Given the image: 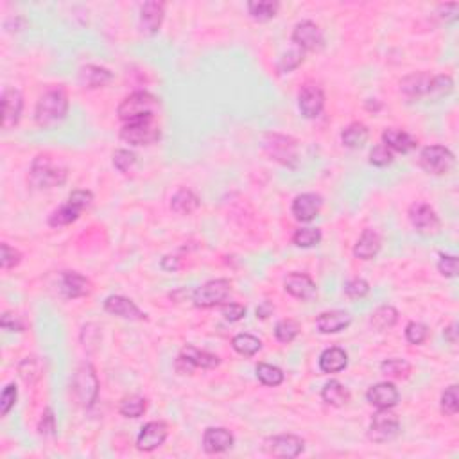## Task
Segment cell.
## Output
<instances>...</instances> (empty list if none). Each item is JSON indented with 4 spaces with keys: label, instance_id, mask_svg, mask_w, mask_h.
Returning <instances> with one entry per match:
<instances>
[{
    "label": "cell",
    "instance_id": "6da1fadb",
    "mask_svg": "<svg viewBox=\"0 0 459 459\" xmlns=\"http://www.w3.org/2000/svg\"><path fill=\"white\" fill-rule=\"evenodd\" d=\"M68 97L63 88H51L38 99L36 124L43 130L58 126L67 117Z\"/></svg>",
    "mask_w": 459,
    "mask_h": 459
},
{
    "label": "cell",
    "instance_id": "7a4b0ae2",
    "mask_svg": "<svg viewBox=\"0 0 459 459\" xmlns=\"http://www.w3.org/2000/svg\"><path fill=\"white\" fill-rule=\"evenodd\" d=\"M158 108L160 100L155 96H151L149 92H135L120 103L117 113H119L120 120L128 124L135 123V120L153 119Z\"/></svg>",
    "mask_w": 459,
    "mask_h": 459
},
{
    "label": "cell",
    "instance_id": "3957f363",
    "mask_svg": "<svg viewBox=\"0 0 459 459\" xmlns=\"http://www.w3.org/2000/svg\"><path fill=\"white\" fill-rule=\"evenodd\" d=\"M67 180V169L52 162L48 156H38L31 165L29 182L36 189H52L63 185Z\"/></svg>",
    "mask_w": 459,
    "mask_h": 459
},
{
    "label": "cell",
    "instance_id": "277c9868",
    "mask_svg": "<svg viewBox=\"0 0 459 459\" xmlns=\"http://www.w3.org/2000/svg\"><path fill=\"white\" fill-rule=\"evenodd\" d=\"M72 391L83 408H92L99 395V381L90 364H81L72 378Z\"/></svg>",
    "mask_w": 459,
    "mask_h": 459
},
{
    "label": "cell",
    "instance_id": "5b68a950",
    "mask_svg": "<svg viewBox=\"0 0 459 459\" xmlns=\"http://www.w3.org/2000/svg\"><path fill=\"white\" fill-rule=\"evenodd\" d=\"M93 194L90 190H74L68 196V201L60 207L58 210L52 212V215L48 217V225L51 226H67L71 222L78 221V217L81 215V212L92 203Z\"/></svg>",
    "mask_w": 459,
    "mask_h": 459
},
{
    "label": "cell",
    "instance_id": "8992f818",
    "mask_svg": "<svg viewBox=\"0 0 459 459\" xmlns=\"http://www.w3.org/2000/svg\"><path fill=\"white\" fill-rule=\"evenodd\" d=\"M232 293V284L226 278H215L197 287L192 294V301L200 309H210L215 305L225 304L226 298Z\"/></svg>",
    "mask_w": 459,
    "mask_h": 459
},
{
    "label": "cell",
    "instance_id": "52a82bcc",
    "mask_svg": "<svg viewBox=\"0 0 459 459\" xmlns=\"http://www.w3.org/2000/svg\"><path fill=\"white\" fill-rule=\"evenodd\" d=\"M454 155L445 145H427L420 153V165L423 167L426 172L434 176L447 175L448 170L454 167Z\"/></svg>",
    "mask_w": 459,
    "mask_h": 459
},
{
    "label": "cell",
    "instance_id": "ba28073f",
    "mask_svg": "<svg viewBox=\"0 0 459 459\" xmlns=\"http://www.w3.org/2000/svg\"><path fill=\"white\" fill-rule=\"evenodd\" d=\"M219 364H221V359L215 354L197 350L194 346H185L178 359H176V370L182 375H190L196 368L212 370V368H217Z\"/></svg>",
    "mask_w": 459,
    "mask_h": 459
},
{
    "label": "cell",
    "instance_id": "9c48e42d",
    "mask_svg": "<svg viewBox=\"0 0 459 459\" xmlns=\"http://www.w3.org/2000/svg\"><path fill=\"white\" fill-rule=\"evenodd\" d=\"M120 138L131 145H148L158 140L160 128L155 123V117L153 119L135 120V123H128L120 130Z\"/></svg>",
    "mask_w": 459,
    "mask_h": 459
},
{
    "label": "cell",
    "instance_id": "30bf717a",
    "mask_svg": "<svg viewBox=\"0 0 459 459\" xmlns=\"http://www.w3.org/2000/svg\"><path fill=\"white\" fill-rule=\"evenodd\" d=\"M400 422L396 415H393L389 409H378L377 415H373L368 429V436L375 443H386L398 436Z\"/></svg>",
    "mask_w": 459,
    "mask_h": 459
},
{
    "label": "cell",
    "instance_id": "8fae6325",
    "mask_svg": "<svg viewBox=\"0 0 459 459\" xmlns=\"http://www.w3.org/2000/svg\"><path fill=\"white\" fill-rule=\"evenodd\" d=\"M264 148H266L267 155L273 160L284 163V165L294 167V162H296V142L291 137L267 133L266 138H264Z\"/></svg>",
    "mask_w": 459,
    "mask_h": 459
},
{
    "label": "cell",
    "instance_id": "7c38bea8",
    "mask_svg": "<svg viewBox=\"0 0 459 459\" xmlns=\"http://www.w3.org/2000/svg\"><path fill=\"white\" fill-rule=\"evenodd\" d=\"M409 221L422 235H434L440 232L441 221L433 207L427 203H415L409 208Z\"/></svg>",
    "mask_w": 459,
    "mask_h": 459
},
{
    "label": "cell",
    "instance_id": "4fadbf2b",
    "mask_svg": "<svg viewBox=\"0 0 459 459\" xmlns=\"http://www.w3.org/2000/svg\"><path fill=\"white\" fill-rule=\"evenodd\" d=\"M267 454L274 455V458H296L305 450V441L300 436L294 434H280V436H273L266 441L264 445Z\"/></svg>",
    "mask_w": 459,
    "mask_h": 459
},
{
    "label": "cell",
    "instance_id": "5bb4252c",
    "mask_svg": "<svg viewBox=\"0 0 459 459\" xmlns=\"http://www.w3.org/2000/svg\"><path fill=\"white\" fill-rule=\"evenodd\" d=\"M293 43L301 51H319L325 45V38H323L321 29L316 26L311 20H304V22L296 24L293 31Z\"/></svg>",
    "mask_w": 459,
    "mask_h": 459
},
{
    "label": "cell",
    "instance_id": "9a60e30c",
    "mask_svg": "<svg viewBox=\"0 0 459 459\" xmlns=\"http://www.w3.org/2000/svg\"><path fill=\"white\" fill-rule=\"evenodd\" d=\"M298 106L305 119H316L325 108V93L319 86L305 85L298 96Z\"/></svg>",
    "mask_w": 459,
    "mask_h": 459
},
{
    "label": "cell",
    "instance_id": "2e32d148",
    "mask_svg": "<svg viewBox=\"0 0 459 459\" xmlns=\"http://www.w3.org/2000/svg\"><path fill=\"white\" fill-rule=\"evenodd\" d=\"M285 293H289L291 296L298 298V300H312L318 294V287H316L314 280L305 273H289L284 280Z\"/></svg>",
    "mask_w": 459,
    "mask_h": 459
},
{
    "label": "cell",
    "instance_id": "e0dca14e",
    "mask_svg": "<svg viewBox=\"0 0 459 459\" xmlns=\"http://www.w3.org/2000/svg\"><path fill=\"white\" fill-rule=\"evenodd\" d=\"M24 108V97L19 90L8 88L2 93V126L4 130L15 128L20 120Z\"/></svg>",
    "mask_w": 459,
    "mask_h": 459
},
{
    "label": "cell",
    "instance_id": "ac0fdd59",
    "mask_svg": "<svg viewBox=\"0 0 459 459\" xmlns=\"http://www.w3.org/2000/svg\"><path fill=\"white\" fill-rule=\"evenodd\" d=\"M104 309L110 314L119 316V318L124 319H131V321H144V319H148V316L135 305V301H131L130 298L119 296V294L108 296L106 301H104Z\"/></svg>",
    "mask_w": 459,
    "mask_h": 459
},
{
    "label": "cell",
    "instance_id": "d6986e66",
    "mask_svg": "<svg viewBox=\"0 0 459 459\" xmlns=\"http://www.w3.org/2000/svg\"><path fill=\"white\" fill-rule=\"evenodd\" d=\"M323 200L321 196L314 192H305L294 197L293 201V215L301 222H309L316 219L321 212Z\"/></svg>",
    "mask_w": 459,
    "mask_h": 459
},
{
    "label": "cell",
    "instance_id": "ffe728a7",
    "mask_svg": "<svg viewBox=\"0 0 459 459\" xmlns=\"http://www.w3.org/2000/svg\"><path fill=\"white\" fill-rule=\"evenodd\" d=\"M366 398L377 409H391L398 404V389L391 382H378L371 386L366 393Z\"/></svg>",
    "mask_w": 459,
    "mask_h": 459
},
{
    "label": "cell",
    "instance_id": "44dd1931",
    "mask_svg": "<svg viewBox=\"0 0 459 459\" xmlns=\"http://www.w3.org/2000/svg\"><path fill=\"white\" fill-rule=\"evenodd\" d=\"M167 426L163 422H149L142 427L140 434H138L137 447L144 452H151L155 448H158L160 445H163V441L167 440Z\"/></svg>",
    "mask_w": 459,
    "mask_h": 459
},
{
    "label": "cell",
    "instance_id": "7402d4cb",
    "mask_svg": "<svg viewBox=\"0 0 459 459\" xmlns=\"http://www.w3.org/2000/svg\"><path fill=\"white\" fill-rule=\"evenodd\" d=\"M235 440L232 433L222 427H210L203 434V448L208 454H221L234 447Z\"/></svg>",
    "mask_w": 459,
    "mask_h": 459
},
{
    "label": "cell",
    "instance_id": "603a6c76",
    "mask_svg": "<svg viewBox=\"0 0 459 459\" xmlns=\"http://www.w3.org/2000/svg\"><path fill=\"white\" fill-rule=\"evenodd\" d=\"M60 291L65 298H81L90 293V282L76 271H65L60 280Z\"/></svg>",
    "mask_w": 459,
    "mask_h": 459
},
{
    "label": "cell",
    "instance_id": "cb8c5ba5",
    "mask_svg": "<svg viewBox=\"0 0 459 459\" xmlns=\"http://www.w3.org/2000/svg\"><path fill=\"white\" fill-rule=\"evenodd\" d=\"M430 83H433V76L429 74H411L400 81V92L404 93L409 99H418V97H429Z\"/></svg>",
    "mask_w": 459,
    "mask_h": 459
},
{
    "label": "cell",
    "instance_id": "d4e9b609",
    "mask_svg": "<svg viewBox=\"0 0 459 459\" xmlns=\"http://www.w3.org/2000/svg\"><path fill=\"white\" fill-rule=\"evenodd\" d=\"M352 323V316L344 311H326L321 312L316 319V325L321 334H337Z\"/></svg>",
    "mask_w": 459,
    "mask_h": 459
},
{
    "label": "cell",
    "instance_id": "484cf974",
    "mask_svg": "<svg viewBox=\"0 0 459 459\" xmlns=\"http://www.w3.org/2000/svg\"><path fill=\"white\" fill-rule=\"evenodd\" d=\"M163 13H165V6L162 2H145L140 9V27L145 34H155L160 29L163 22Z\"/></svg>",
    "mask_w": 459,
    "mask_h": 459
},
{
    "label": "cell",
    "instance_id": "4316f807",
    "mask_svg": "<svg viewBox=\"0 0 459 459\" xmlns=\"http://www.w3.org/2000/svg\"><path fill=\"white\" fill-rule=\"evenodd\" d=\"M382 248V239L375 230H364L357 244L354 246V255L361 260H371L378 255Z\"/></svg>",
    "mask_w": 459,
    "mask_h": 459
},
{
    "label": "cell",
    "instance_id": "83f0119b",
    "mask_svg": "<svg viewBox=\"0 0 459 459\" xmlns=\"http://www.w3.org/2000/svg\"><path fill=\"white\" fill-rule=\"evenodd\" d=\"M382 144L388 145L391 151L396 153H409L416 148V138L411 137L408 131L396 130V128H388V130L382 133Z\"/></svg>",
    "mask_w": 459,
    "mask_h": 459
},
{
    "label": "cell",
    "instance_id": "f1b7e54d",
    "mask_svg": "<svg viewBox=\"0 0 459 459\" xmlns=\"http://www.w3.org/2000/svg\"><path fill=\"white\" fill-rule=\"evenodd\" d=\"M346 366H349V356L339 346L326 349L319 356V370L323 373H337V371H343Z\"/></svg>",
    "mask_w": 459,
    "mask_h": 459
},
{
    "label": "cell",
    "instance_id": "f546056e",
    "mask_svg": "<svg viewBox=\"0 0 459 459\" xmlns=\"http://www.w3.org/2000/svg\"><path fill=\"white\" fill-rule=\"evenodd\" d=\"M111 79H113V74L108 68L97 67V65L83 67L79 72V83L83 88H100V86L108 85Z\"/></svg>",
    "mask_w": 459,
    "mask_h": 459
},
{
    "label": "cell",
    "instance_id": "4dcf8cb0",
    "mask_svg": "<svg viewBox=\"0 0 459 459\" xmlns=\"http://www.w3.org/2000/svg\"><path fill=\"white\" fill-rule=\"evenodd\" d=\"M321 398L325 404L332 406V408H343L344 404H349L350 391L339 381H330L323 386Z\"/></svg>",
    "mask_w": 459,
    "mask_h": 459
},
{
    "label": "cell",
    "instance_id": "1f68e13d",
    "mask_svg": "<svg viewBox=\"0 0 459 459\" xmlns=\"http://www.w3.org/2000/svg\"><path fill=\"white\" fill-rule=\"evenodd\" d=\"M200 203V197H197L192 190L180 189L178 192L172 196V200H170V208H172V212H176V214L187 215L192 214L194 210H197Z\"/></svg>",
    "mask_w": 459,
    "mask_h": 459
},
{
    "label": "cell",
    "instance_id": "d6a6232c",
    "mask_svg": "<svg viewBox=\"0 0 459 459\" xmlns=\"http://www.w3.org/2000/svg\"><path fill=\"white\" fill-rule=\"evenodd\" d=\"M368 137H370V131L363 123H352L350 126L344 128V131L341 133V140L350 149L363 148L368 142Z\"/></svg>",
    "mask_w": 459,
    "mask_h": 459
},
{
    "label": "cell",
    "instance_id": "836d02e7",
    "mask_svg": "<svg viewBox=\"0 0 459 459\" xmlns=\"http://www.w3.org/2000/svg\"><path fill=\"white\" fill-rule=\"evenodd\" d=\"M232 346H234L235 352L241 354V356L253 357L262 349V341H260L259 337L252 336V334H237V336L232 339Z\"/></svg>",
    "mask_w": 459,
    "mask_h": 459
},
{
    "label": "cell",
    "instance_id": "e575fe53",
    "mask_svg": "<svg viewBox=\"0 0 459 459\" xmlns=\"http://www.w3.org/2000/svg\"><path fill=\"white\" fill-rule=\"evenodd\" d=\"M396 321H398V312L391 305H382L377 311H373V314L370 318L371 326L377 330L391 329V326L396 325Z\"/></svg>",
    "mask_w": 459,
    "mask_h": 459
},
{
    "label": "cell",
    "instance_id": "d590c367",
    "mask_svg": "<svg viewBox=\"0 0 459 459\" xmlns=\"http://www.w3.org/2000/svg\"><path fill=\"white\" fill-rule=\"evenodd\" d=\"M278 8H280V4L271 2V0H252V2H248L249 15L259 22H267V20L274 19Z\"/></svg>",
    "mask_w": 459,
    "mask_h": 459
},
{
    "label": "cell",
    "instance_id": "8d00e7d4",
    "mask_svg": "<svg viewBox=\"0 0 459 459\" xmlns=\"http://www.w3.org/2000/svg\"><path fill=\"white\" fill-rule=\"evenodd\" d=\"M381 371L386 377L402 381V378H408L409 373H411V364L406 359H388L381 364Z\"/></svg>",
    "mask_w": 459,
    "mask_h": 459
},
{
    "label": "cell",
    "instance_id": "74e56055",
    "mask_svg": "<svg viewBox=\"0 0 459 459\" xmlns=\"http://www.w3.org/2000/svg\"><path fill=\"white\" fill-rule=\"evenodd\" d=\"M119 411L120 415L126 416V418H140V416L148 411V400L138 395L128 396V398L123 400Z\"/></svg>",
    "mask_w": 459,
    "mask_h": 459
},
{
    "label": "cell",
    "instance_id": "f35d334b",
    "mask_svg": "<svg viewBox=\"0 0 459 459\" xmlns=\"http://www.w3.org/2000/svg\"><path fill=\"white\" fill-rule=\"evenodd\" d=\"M257 377L264 386L274 388V386H280L284 382V371L278 366H273V364L262 363L257 366Z\"/></svg>",
    "mask_w": 459,
    "mask_h": 459
},
{
    "label": "cell",
    "instance_id": "ab89813d",
    "mask_svg": "<svg viewBox=\"0 0 459 459\" xmlns=\"http://www.w3.org/2000/svg\"><path fill=\"white\" fill-rule=\"evenodd\" d=\"M321 230L319 228H300L293 235V242L298 248H312L321 242Z\"/></svg>",
    "mask_w": 459,
    "mask_h": 459
},
{
    "label": "cell",
    "instance_id": "60d3db41",
    "mask_svg": "<svg viewBox=\"0 0 459 459\" xmlns=\"http://www.w3.org/2000/svg\"><path fill=\"white\" fill-rule=\"evenodd\" d=\"M298 334H300V325L294 319H282L274 326V337L280 343H291L296 339Z\"/></svg>",
    "mask_w": 459,
    "mask_h": 459
},
{
    "label": "cell",
    "instance_id": "b9f144b4",
    "mask_svg": "<svg viewBox=\"0 0 459 459\" xmlns=\"http://www.w3.org/2000/svg\"><path fill=\"white\" fill-rule=\"evenodd\" d=\"M305 52L301 48H294V51H289L287 54H284L280 58V61L277 63L278 74H287V72L294 71L296 67H300L304 63Z\"/></svg>",
    "mask_w": 459,
    "mask_h": 459
},
{
    "label": "cell",
    "instance_id": "7bdbcfd3",
    "mask_svg": "<svg viewBox=\"0 0 459 459\" xmlns=\"http://www.w3.org/2000/svg\"><path fill=\"white\" fill-rule=\"evenodd\" d=\"M454 90V81L450 76H433V83H430V99H440V97L448 96Z\"/></svg>",
    "mask_w": 459,
    "mask_h": 459
},
{
    "label": "cell",
    "instance_id": "ee69618b",
    "mask_svg": "<svg viewBox=\"0 0 459 459\" xmlns=\"http://www.w3.org/2000/svg\"><path fill=\"white\" fill-rule=\"evenodd\" d=\"M441 411L448 416L458 415L459 411V396H458V386H448L441 395Z\"/></svg>",
    "mask_w": 459,
    "mask_h": 459
},
{
    "label": "cell",
    "instance_id": "f6af8a7d",
    "mask_svg": "<svg viewBox=\"0 0 459 459\" xmlns=\"http://www.w3.org/2000/svg\"><path fill=\"white\" fill-rule=\"evenodd\" d=\"M370 293V284L363 278H352L344 284V294L352 300H361Z\"/></svg>",
    "mask_w": 459,
    "mask_h": 459
},
{
    "label": "cell",
    "instance_id": "bcb514c9",
    "mask_svg": "<svg viewBox=\"0 0 459 459\" xmlns=\"http://www.w3.org/2000/svg\"><path fill=\"white\" fill-rule=\"evenodd\" d=\"M427 337H429V329H427V325H423V323L411 321L406 326V339L411 344L426 343Z\"/></svg>",
    "mask_w": 459,
    "mask_h": 459
},
{
    "label": "cell",
    "instance_id": "7dc6e473",
    "mask_svg": "<svg viewBox=\"0 0 459 459\" xmlns=\"http://www.w3.org/2000/svg\"><path fill=\"white\" fill-rule=\"evenodd\" d=\"M393 162V151L384 144L375 145L370 151V163L375 167H386Z\"/></svg>",
    "mask_w": 459,
    "mask_h": 459
},
{
    "label": "cell",
    "instance_id": "c3c4849f",
    "mask_svg": "<svg viewBox=\"0 0 459 459\" xmlns=\"http://www.w3.org/2000/svg\"><path fill=\"white\" fill-rule=\"evenodd\" d=\"M16 396H19V389H16L15 384H8L2 391V396H0V415L6 416L16 404Z\"/></svg>",
    "mask_w": 459,
    "mask_h": 459
},
{
    "label": "cell",
    "instance_id": "681fc988",
    "mask_svg": "<svg viewBox=\"0 0 459 459\" xmlns=\"http://www.w3.org/2000/svg\"><path fill=\"white\" fill-rule=\"evenodd\" d=\"M135 162H137V156H135V153L128 151V149H117L113 153V165L120 172H128L135 165Z\"/></svg>",
    "mask_w": 459,
    "mask_h": 459
},
{
    "label": "cell",
    "instance_id": "f907efd6",
    "mask_svg": "<svg viewBox=\"0 0 459 459\" xmlns=\"http://www.w3.org/2000/svg\"><path fill=\"white\" fill-rule=\"evenodd\" d=\"M20 259H22V255H20L19 249L11 248L9 244H2V257H0V266H2V269H11V267L19 266L20 264Z\"/></svg>",
    "mask_w": 459,
    "mask_h": 459
},
{
    "label": "cell",
    "instance_id": "816d5d0a",
    "mask_svg": "<svg viewBox=\"0 0 459 459\" xmlns=\"http://www.w3.org/2000/svg\"><path fill=\"white\" fill-rule=\"evenodd\" d=\"M438 269L443 277L454 278L458 277V257L454 255H440V262H438Z\"/></svg>",
    "mask_w": 459,
    "mask_h": 459
},
{
    "label": "cell",
    "instance_id": "f5cc1de1",
    "mask_svg": "<svg viewBox=\"0 0 459 459\" xmlns=\"http://www.w3.org/2000/svg\"><path fill=\"white\" fill-rule=\"evenodd\" d=\"M222 316L226 321H241L246 316V307L241 304H225L222 305Z\"/></svg>",
    "mask_w": 459,
    "mask_h": 459
},
{
    "label": "cell",
    "instance_id": "db71d44e",
    "mask_svg": "<svg viewBox=\"0 0 459 459\" xmlns=\"http://www.w3.org/2000/svg\"><path fill=\"white\" fill-rule=\"evenodd\" d=\"M38 430H40L41 436H54L56 434V418L51 408L45 409L43 416H41L40 420V427H38Z\"/></svg>",
    "mask_w": 459,
    "mask_h": 459
},
{
    "label": "cell",
    "instance_id": "11a10c76",
    "mask_svg": "<svg viewBox=\"0 0 459 459\" xmlns=\"http://www.w3.org/2000/svg\"><path fill=\"white\" fill-rule=\"evenodd\" d=\"M0 325L4 326L6 330H11V332H22L24 330V323L20 321L15 314H11V312H4V314H2Z\"/></svg>",
    "mask_w": 459,
    "mask_h": 459
},
{
    "label": "cell",
    "instance_id": "9f6ffc18",
    "mask_svg": "<svg viewBox=\"0 0 459 459\" xmlns=\"http://www.w3.org/2000/svg\"><path fill=\"white\" fill-rule=\"evenodd\" d=\"M455 329H458V326H455V323H452V325H448L443 332L445 339H447L450 344L458 343V330Z\"/></svg>",
    "mask_w": 459,
    "mask_h": 459
},
{
    "label": "cell",
    "instance_id": "6f0895ef",
    "mask_svg": "<svg viewBox=\"0 0 459 459\" xmlns=\"http://www.w3.org/2000/svg\"><path fill=\"white\" fill-rule=\"evenodd\" d=\"M273 305L271 304H267V301H264L262 305H260L259 309H257V318H262V319H266V318H269L271 314H273Z\"/></svg>",
    "mask_w": 459,
    "mask_h": 459
}]
</instances>
